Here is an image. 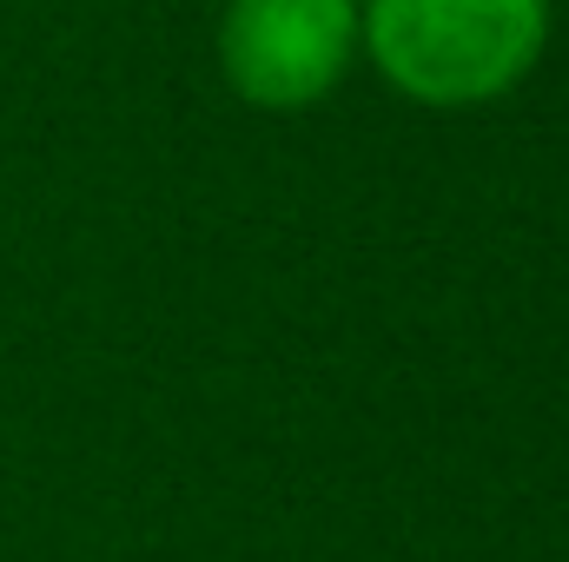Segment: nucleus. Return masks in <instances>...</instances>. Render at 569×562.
<instances>
[{"label": "nucleus", "mask_w": 569, "mask_h": 562, "mask_svg": "<svg viewBox=\"0 0 569 562\" xmlns=\"http://www.w3.org/2000/svg\"><path fill=\"white\" fill-rule=\"evenodd\" d=\"M358 40L371 47L378 73L425 100V107H483L510 93L543 40V0H365Z\"/></svg>", "instance_id": "f257e3e1"}, {"label": "nucleus", "mask_w": 569, "mask_h": 562, "mask_svg": "<svg viewBox=\"0 0 569 562\" xmlns=\"http://www.w3.org/2000/svg\"><path fill=\"white\" fill-rule=\"evenodd\" d=\"M351 47L358 0H232L219 20V67L266 113L325 100L351 67Z\"/></svg>", "instance_id": "f03ea898"}]
</instances>
